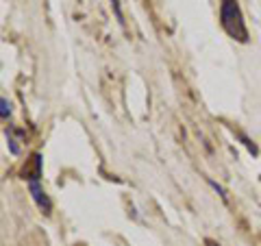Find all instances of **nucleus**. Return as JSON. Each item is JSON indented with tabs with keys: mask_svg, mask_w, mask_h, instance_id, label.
I'll use <instances>...</instances> for the list:
<instances>
[{
	"mask_svg": "<svg viewBox=\"0 0 261 246\" xmlns=\"http://www.w3.org/2000/svg\"><path fill=\"white\" fill-rule=\"evenodd\" d=\"M27 185H29L31 199H33V203H35L37 207H39V211H42V214H46V216H50V211H53V201L48 199V194H46V190H44L42 181H29Z\"/></svg>",
	"mask_w": 261,
	"mask_h": 246,
	"instance_id": "nucleus-2",
	"label": "nucleus"
},
{
	"mask_svg": "<svg viewBox=\"0 0 261 246\" xmlns=\"http://www.w3.org/2000/svg\"><path fill=\"white\" fill-rule=\"evenodd\" d=\"M220 24L231 39L240 44H248V27L238 0H222L220 3Z\"/></svg>",
	"mask_w": 261,
	"mask_h": 246,
	"instance_id": "nucleus-1",
	"label": "nucleus"
},
{
	"mask_svg": "<svg viewBox=\"0 0 261 246\" xmlns=\"http://www.w3.org/2000/svg\"><path fill=\"white\" fill-rule=\"evenodd\" d=\"M111 3V9H113V13H116V18H118V22L124 27V13H122V7H120V0H109Z\"/></svg>",
	"mask_w": 261,
	"mask_h": 246,
	"instance_id": "nucleus-5",
	"label": "nucleus"
},
{
	"mask_svg": "<svg viewBox=\"0 0 261 246\" xmlns=\"http://www.w3.org/2000/svg\"><path fill=\"white\" fill-rule=\"evenodd\" d=\"M11 113H13L11 101H9V98H5V96H0V120H9Z\"/></svg>",
	"mask_w": 261,
	"mask_h": 246,
	"instance_id": "nucleus-4",
	"label": "nucleus"
},
{
	"mask_svg": "<svg viewBox=\"0 0 261 246\" xmlns=\"http://www.w3.org/2000/svg\"><path fill=\"white\" fill-rule=\"evenodd\" d=\"M42 163H44L42 155L33 153L31 159H27V163H24V168H22V179H24V181H27V183L29 181H42V172H44Z\"/></svg>",
	"mask_w": 261,
	"mask_h": 246,
	"instance_id": "nucleus-3",
	"label": "nucleus"
},
{
	"mask_svg": "<svg viewBox=\"0 0 261 246\" xmlns=\"http://www.w3.org/2000/svg\"><path fill=\"white\" fill-rule=\"evenodd\" d=\"M205 246H222V244H218L216 240H211V237H207V240H205Z\"/></svg>",
	"mask_w": 261,
	"mask_h": 246,
	"instance_id": "nucleus-6",
	"label": "nucleus"
}]
</instances>
